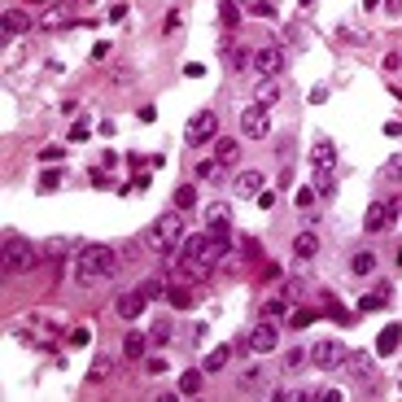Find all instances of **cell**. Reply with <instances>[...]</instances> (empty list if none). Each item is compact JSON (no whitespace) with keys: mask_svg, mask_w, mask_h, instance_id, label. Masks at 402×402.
Segmentation results:
<instances>
[{"mask_svg":"<svg viewBox=\"0 0 402 402\" xmlns=\"http://www.w3.org/2000/svg\"><path fill=\"white\" fill-rule=\"evenodd\" d=\"M228 245L223 240H215L210 232H197V236H184V245H180V280H206L210 271L219 267V258H228Z\"/></svg>","mask_w":402,"mask_h":402,"instance_id":"1","label":"cell"},{"mask_svg":"<svg viewBox=\"0 0 402 402\" xmlns=\"http://www.w3.org/2000/svg\"><path fill=\"white\" fill-rule=\"evenodd\" d=\"M123 271V258L114 245H84L75 258V284L79 288H92V284H105Z\"/></svg>","mask_w":402,"mask_h":402,"instance_id":"2","label":"cell"},{"mask_svg":"<svg viewBox=\"0 0 402 402\" xmlns=\"http://www.w3.org/2000/svg\"><path fill=\"white\" fill-rule=\"evenodd\" d=\"M180 245H184V210H167L162 219H153L149 232H144V249L157 254V258H167V263L180 258Z\"/></svg>","mask_w":402,"mask_h":402,"instance_id":"3","label":"cell"},{"mask_svg":"<svg viewBox=\"0 0 402 402\" xmlns=\"http://www.w3.org/2000/svg\"><path fill=\"white\" fill-rule=\"evenodd\" d=\"M311 184L319 197H337V149L328 136H319L311 149Z\"/></svg>","mask_w":402,"mask_h":402,"instance_id":"4","label":"cell"},{"mask_svg":"<svg viewBox=\"0 0 402 402\" xmlns=\"http://www.w3.org/2000/svg\"><path fill=\"white\" fill-rule=\"evenodd\" d=\"M0 258H5V271H9V276H22V271H36V263H40V249L31 245L26 236L9 232V236H5V254H0Z\"/></svg>","mask_w":402,"mask_h":402,"instance_id":"5","label":"cell"},{"mask_svg":"<svg viewBox=\"0 0 402 402\" xmlns=\"http://www.w3.org/2000/svg\"><path fill=\"white\" fill-rule=\"evenodd\" d=\"M276 346H280V324H276V319H258L245 337H236L240 355H245V350H249V355H271Z\"/></svg>","mask_w":402,"mask_h":402,"instance_id":"6","label":"cell"},{"mask_svg":"<svg viewBox=\"0 0 402 402\" xmlns=\"http://www.w3.org/2000/svg\"><path fill=\"white\" fill-rule=\"evenodd\" d=\"M184 140L197 149V144H210V140H219V114L215 109H197V114L188 118V132H184Z\"/></svg>","mask_w":402,"mask_h":402,"instance_id":"7","label":"cell"},{"mask_svg":"<svg viewBox=\"0 0 402 402\" xmlns=\"http://www.w3.org/2000/svg\"><path fill=\"white\" fill-rule=\"evenodd\" d=\"M398 215H402V201H398V197H394V201H372V206H367V215H363V232L376 236V232L389 228Z\"/></svg>","mask_w":402,"mask_h":402,"instance_id":"8","label":"cell"},{"mask_svg":"<svg viewBox=\"0 0 402 402\" xmlns=\"http://www.w3.org/2000/svg\"><path fill=\"white\" fill-rule=\"evenodd\" d=\"M240 136L245 140H267L271 136V118H267V105H245L240 109Z\"/></svg>","mask_w":402,"mask_h":402,"instance_id":"9","label":"cell"},{"mask_svg":"<svg viewBox=\"0 0 402 402\" xmlns=\"http://www.w3.org/2000/svg\"><path fill=\"white\" fill-rule=\"evenodd\" d=\"M346 346L341 341H332V337H328V341H315V350H311V363L319 367V372H341V367H346Z\"/></svg>","mask_w":402,"mask_h":402,"instance_id":"10","label":"cell"},{"mask_svg":"<svg viewBox=\"0 0 402 402\" xmlns=\"http://www.w3.org/2000/svg\"><path fill=\"white\" fill-rule=\"evenodd\" d=\"M254 70H258V79L280 75V70H284V48H280V44H263V48H254Z\"/></svg>","mask_w":402,"mask_h":402,"instance_id":"11","label":"cell"},{"mask_svg":"<svg viewBox=\"0 0 402 402\" xmlns=\"http://www.w3.org/2000/svg\"><path fill=\"white\" fill-rule=\"evenodd\" d=\"M144 311H149V297H144L140 288H127V293H118V302H114V315L127 319V324H136Z\"/></svg>","mask_w":402,"mask_h":402,"instance_id":"12","label":"cell"},{"mask_svg":"<svg viewBox=\"0 0 402 402\" xmlns=\"http://www.w3.org/2000/svg\"><path fill=\"white\" fill-rule=\"evenodd\" d=\"M206 389V367H188V372H180V380H175V394L180 398H197Z\"/></svg>","mask_w":402,"mask_h":402,"instance_id":"13","label":"cell"},{"mask_svg":"<svg viewBox=\"0 0 402 402\" xmlns=\"http://www.w3.org/2000/svg\"><path fill=\"white\" fill-rule=\"evenodd\" d=\"M0 22H5V36H9V40H13V36H26V31L40 26L26 9H5V18H0Z\"/></svg>","mask_w":402,"mask_h":402,"instance_id":"14","label":"cell"},{"mask_svg":"<svg viewBox=\"0 0 402 402\" xmlns=\"http://www.w3.org/2000/svg\"><path fill=\"white\" fill-rule=\"evenodd\" d=\"M228 223H232V210H228V201H210V206H206V232L223 236V232H228Z\"/></svg>","mask_w":402,"mask_h":402,"instance_id":"15","label":"cell"},{"mask_svg":"<svg viewBox=\"0 0 402 402\" xmlns=\"http://www.w3.org/2000/svg\"><path fill=\"white\" fill-rule=\"evenodd\" d=\"M149 341H153V337H144V332H127L123 355L132 359V363H144V359H149Z\"/></svg>","mask_w":402,"mask_h":402,"instance_id":"16","label":"cell"},{"mask_svg":"<svg viewBox=\"0 0 402 402\" xmlns=\"http://www.w3.org/2000/svg\"><path fill=\"white\" fill-rule=\"evenodd\" d=\"M288 307H293V302H288L284 293H280V297H263L258 319H276V324H284V319H288Z\"/></svg>","mask_w":402,"mask_h":402,"instance_id":"17","label":"cell"},{"mask_svg":"<svg viewBox=\"0 0 402 402\" xmlns=\"http://www.w3.org/2000/svg\"><path fill=\"white\" fill-rule=\"evenodd\" d=\"M236 192H240V197H258V192H263V171H258V167L240 171V175H236Z\"/></svg>","mask_w":402,"mask_h":402,"instance_id":"18","label":"cell"},{"mask_svg":"<svg viewBox=\"0 0 402 402\" xmlns=\"http://www.w3.org/2000/svg\"><path fill=\"white\" fill-rule=\"evenodd\" d=\"M376 267H380V263H376V254H372V249H359L355 258H350V276L367 280V276H376Z\"/></svg>","mask_w":402,"mask_h":402,"instance_id":"19","label":"cell"},{"mask_svg":"<svg viewBox=\"0 0 402 402\" xmlns=\"http://www.w3.org/2000/svg\"><path fill=\"white\" fill-rule=\"evenodd\" d=\"M315 254H319V236H315V232H297V236H293V258L311 263Z\"/></svg>","mask_w":402,"mask_h":402,"instance_id":"20","label":"cell"},{"mask_svg":"<svg viewBox=\"0 0 402 402\" xmlns=\"http://www.w3.org/2000/svg\"><path fill=\"white\" fill-rule=\"evenodd\" d=\"M223 61H228V70H245V66H254V53H249V48H240V44H228V48H223Z\"/></svg>","mask_w":402,"mask_h":402,"instance_id":"21","label":"cell"},{"mask_svg":"<svg viewBox=\"0 0 402 402\" xmlns=\"http://www.w3.org/2000/svg\"><path fill=\"white\" fill-rule=\"evenodd\" d=\"M232 350H236V346H215L210 355L201 359V367H206V376H215V372H223V367H228V359H232Z\"/></svg>","mask_w":402,"mask_h":402,"instance_id":"22","label":"cell"},{"mask_svg":"<svg viewBox=\"0 0 402 402\" xmlns=\"http://www.w3.org/2000/svg\"><path fill=\"white\" fill-rule=\"evenodd\" d=\"M215 157L223 167H236V157H240V140H232V136H219L215 140Z\"/></svg>","mask_w":402,"mask_h":402,"instance_id":"23","label":"cell"},{"mask_svg":"<svg viewBox=\"0 0 402 402\" xmlns=\"http://www.w3.org/2000/svg\"><path fill=\"white\" fill-rule=\"evenodd\" d=\"M398 341H402V324H385L380 337H376V350H380V355H394Z\"/></svg>","mask_w":402,"mask_h":402,"instance_id":"24","label":"cell"},{"mask_svg":"<svg viewBox=\"0 0 402 402\" xmlns=\"http://www.w3.org/2000/svg\"><path fill=\"white\" fill-rule=\"evenodd\" d=\"M389 297H394L389 284H385V288H372V293L359 302V311H363V315H367V311H385V307H389Z\"/></svg>","mask_w":402,"mask_h":402,"instance_id":"25","label":"cell"},{"mask_svg":"<svg viewBox=\"0 0 402 402\" xmlns=\"http://www.w3.org/2000/svg\"><path fill=\"white\" fill-rule=\"evenodd\" d=\"M346 367H350L359 380H372V355H367V350H355V355L346 359Z\"/></svg>","mask_w":402,"mask_h":402,"instance_id":"26","label":"cell"},{"mask_svg":"<svg viewBox=\"0 0 402 402\" xmlns=\"http://www.w3.org/2000/svg\"><path fill=\"white\" fill-rule=\"evenodd\" d=\"M70 22V9L66 5H48L44 18H40V31H53V26H66Z\"/></svg>","mask_w":402,"mask_h":402,"instance_id":"27","label":"cell"},{"mask_svg":"<svg viewBox=\"0 0 402 402\" xmlns=\"http://www.w3.org/2000/svg\"><path fill=\"white\" fill-rule=\"evenodd\" d=\"M167 297H171V307H175V311L197 307V293H192V288H184V284H171V288H167Z\"/></svg>","mask_w":402,"mask_h":402,"instance_id":"28","label":"cell"},{"mask_svg":"<svg viewBox=\"0 0 402 402\" xmlns=\"http://www.w3.org/2000/svg\"><path fill=\"white\" fill-rule=\"evenodd\" d=\"M254 101H258V105H276V101H280V84H276V75L263 79V84L254 88Z\"/></svg>","mask_w":402,"mask_h":402,"instance_id":"29","label":"cell"},{"mask_svg":"<svg viewBox=\"0 0 402 402\" xmlns=\"http://www.w3.org/2000/svg\"><path fill=\"white\" fill-rule=\"evenodd\" d=\"M307 363H311V350H284V363H280V367H284L288 376H297Z\"/></svg>","mask_w":402,"mask_h":402,"instance_id":"30","label":"cell"},{"mask_svg":"<svg viewBox=\"0 0 402 402\" xmlns=\"http://www.w3.org/2000/svg\"><path fill=\"white\" fill-rule=\"evenodd\" d=\"M380 184H385V188H398V184H402V153H394L389 162H385V171H380Z\"/></svg>","mask_w":402,"mask_h":402,"instance_id":"31","label":"cell"},{"mask_svg":"<svg viewBox=\"0 0 402 402\" xmlns=\"http://www.w3.org/2000/svg\"><path fill=\"white\" fill-rule=\"evenodd\" d=\"M197 180H223V162H219V157H201V162H197Z\"/></svg>","mask_w":402,"mask_h":402,"instance_id":"32","label":"cell"},{"mask_svg":"<svg viewBox=\"0 0 402 402\" xmlns=\"http://www.w3.org/2000/svg\"><path fill=\"white\" fill-rule=\"evenodd\" d=\"M192 206H197V188L180 184V188H175V210H192Z\"/></svg>","mask_w":402,"mask_h":402,"instance_id":"33","label":"cell"},{"mask_svg":"<svg viewBox=\"0 0 402 402\" xmlns=\"http://www.w3.org/2000/svg\"><path fill=\"white\" fill-rule=\"evenodd\" d=\"M219 18H223V26H236V22H240V13H236V0H223V5H219Z\"/></svg>","mask_w":402,"mask_h":402,"instance_id":"34","label":"cell"},{"mask_svg":"<svg viewBox=\"0 0 402 402\" xmlns=\"http://www.w3.org/2000/svg\"><path fill=\"white\" fill-rule=\"evenodd\" d=\"M61 157H66V149H61V144H48V149H40V162H61Z\"/></svg>","mask_w":402,"mask_h":402,"instance_id":"35","label":"cell"},{"mask_svg":"<svg viewBox=\"0 0 402 402\" xmlns=\"http://www.w3.org/2000/svg\"><path fill=\"white\" fill-rule=\"evenodd\" d=\"M136 288H140V293L149 297V302H153V297H162V280H140Z\"/></svg>","mask_w":402,"mask_h":402,"instance_id":"36","label":"cell"},{"mask_svg":"<svg viewBox=\"0 0 402 402\" xmlns=\"http://www.w3.org/2000/svg\"><path fill=\"white\" fill-rule=\"evenodd\" d=\"M302 293H307V280H284V297L288 302H297Z\"/></svg>","mask_w":402,"mask_h":402,"instance_id":"37","label":"cell"},{"mask_svg":"<svg viewBox=\"0 0 402 402\" xmlns=\"http://www.w3.org/2000/svg\"><path fill=\"white\" fill-rule=\"evenodd\" d=\"M254 13H258V18H280L276 0H258V5H254Z\"/></svg>","mask_w":402,"mask_h":402,"instance_id":"38","label":"cell"},{"mask_svg":"<svg viewBox=\"0 0 402 402\" xmlns=\"http://www.w3.org/2000/svg\"><path fill=\"white\" fill-rule=\"evenodd\" d=\"M57 184H61V175H57V171H44V175H40V192H53Z\"/></svg>","mask_w":402,"mask_h":402,"instance_id":"39","label":"cell"},{"mask_svg":"<svg viewBox=\"0 0 402 402\" xmlns=\"http://www.w3.org/2000/svg\"><path fill=\"white\" fill-rule=\"evenodd\" d=\"M149 337H153V346H167V341H171V324H153Z\"/></svg>","mask_w":402,"mask_h":402,"instance_id":"40","label":"cell"},{"mask_svg":"<svg viewBox=\"0 0 402 402\" xmlns=\"http://www.w3.org/2000/svg\"><path fill=\"white\" fill-rule=\"evenodd\" d=\"M315 319V311H297V315H288V328H307Z\"/></svg>","mask_w":402,"mask_h":402,"instance_id":"41","label":"cell"},{"mask_svg":"<svg viewBox=\"0 0 402 402\" xmlns=\"http://www.w3.org/2000/svg\"><path fill=\"white\" fill-rule=\"evenodd\" d=\"M144 367H149V376H162V372H167V359L153 355V359H144Z\"/></svg>","mask_w":402,"mask_h":402,"instance_id":"42","label":"cell"},{"mask_svg":"<svg viewBox=\"0 0 402 402\" xmlns=\"http://www.w3.org/2000/svg\"><path fill=\"white\" fill-rule=\"evenodd\" d=\"M109 79H114V88H127V84H132V70H127V66H114V75H109Z\"/></svg>","mask_w":402,"mask_h":402,"instance_id":"43","label":"cell"},{"mask_svg":"<svg viewBox=\"0 0 402 402\" xmlns=\"http://www.w3.org/2000/svg\"><path fill=\"white\" fill-rule=\"evenodd\" d=\"M311 201H315V184H311V188H297V206H302V210H307Z\"/></svg>","mask_w":402,"mask_h":402,"instance_id":"44","label":"cell"},{"mask_svg":"<svg viewBox=\"0 0 402 402\" xmlns=\"http://www.w3.org/2000/svg\"><path fill=\"white\" fill-rule=\"evenodd\" d=\"M88 341H92L88 328H75V332H70V346H88Z\"/></svg>","mask_w":402,"mask_h":402,"instance_id":"45","label":"cell"},{"mask_svg":"<svg viewBox=\"0 0 402 402\" xmlns=\"http://www.w3.org/2000/svg\"><path fill=\"white\" fill-rule=\"evenodd\" d=\"M385 70H389V75L402 70V53H385Z\"/></svg>","mask_w":402,"mask_h":402,"instance_id":"46","label":"cell"},{"mask_svg":"<svg viewBox=\"0 0 402 402\" xmlns=\"http://www.w3.org/2000/svg\"><path fill=\"white\" fill-rule=\"evenodd\" d=\"M144 188H149V175H136V180H132V184H127L123 192H144Z\"/></svg>","mask_w":402,"mask_h":402,"instance_id":"47","label":"cell"},{"mask_svg":"<svg viewBox=\"0 0 402 402\" xmlns=\"http://www.w3.org/2000/svg\"><path fill=\"white\" fill-rule=\"evenodd\" d=\"M315 398H319V402H341V398H346V394H341V389H319V394H315Z\"/></svg>","mask_w":402,"mask_h":402,"instance_id":"48","label":"cell"},{"mask_svg":"<svg viewBox=\"0 0 402 402\" xmlns=\"http://www.w3.org/2000/svg\"><path fill=\"white\" fill-rule=\"evenodd\" d=\"M184 75H188V79H201V75H206V66H201V61H188Z\"/></svg>","mask_w":402,"mask_h":402,"instance_id":"49","label":"cell"},{"mask_svg":"<svg viewBox=\"0 0 402 402\" xmlns=\"http://www.w3.org/2000/svg\"><path fill=\"white\" fill-rule=\"evenodd\" d=\"M66 249H70V240H61V236L48 240V254H66Z\"/></svg>","mask_w":402,"mask_h":402,"instance_id":"50","label":"cell"},{"mask_svg":"<svg viewBox=\"0 0 402 402\" xmlns=\"http://www.w3.org/2000/svg\"><path fill=\"white\" fill-rule=\"evenodd\" d=\"M109 48H114V44H96V48H92V61H105V57H109Z\"/></svg>","mask_w":402,"mask_h":402,"instance_id":"51","label":"cell"},{"mask_svg":"<svg viewBox=\"0 0 402 402\" xmlns=\"http://www.w3.org/2000/svg\"><path fill=\"white\" fill-rule=\"evenodd\" d=\"M398 267H402V249H398Z\"/></svg>","mask_w":402,"mask_h":402,"instance_id":"52","label":"cell"},{"mask_svg":"<svg viewBox=\"0 0 402 402\" xmlns=\"http://www.w3.org/2000/svg\"><path fill=\"white\" fill-rule=\"evenodd\" d=\"M302 5H315V0H302Z\"/></svg>","mask_w":402,"mask_h":402,"instance_id":"53","label":"cell"},{"mask_svg":"<svg viewBox=\"0 0 402 402\" xmlns=\"http://www.w3.org/2000/svg\"><path fill=\"white\" fill-rule=\"evenodd\" d=\"M31 5H44V0H31Z\"/></svg>","mask_w":402,"mask_h":402,"instance_id":"54","label":"cell"}]
</instances>
